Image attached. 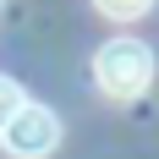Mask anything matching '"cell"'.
<instances>
[{
	"label": "cell",
	"instance_id": "4",
	"mask_svg": "<svg viewBox=\"0 0 159 159\" xmlns=\"http://www.w3.org/2000/svg\"><path fill=\"white\" fill-rule=\"evenodd\" d=\"M28 104V93H22V82L16 77H0V132H6V121H11L16 110Z\"/></svg>",
	"mask_w": 159,
	"mask_h": 159
},
{
	"label": "cell",
	"instance_id": "1",
	"mask_svg": "<svg viewBox=\"0 0 159 159\" xmlns=\"http://www.w3.org/2000/svg\"><path fill=\"white\" fill-rule=\"evenodd\" d=\"M154 49L143 44V39H132V33H121V39H104L93 55V82L99 93L115 99V104H132V99H143L148 88H154Z\"/></svg>",
	"mask_w": 159,
	"mask_h": 159
},
{
	"label": "cell",
	"instance_id": "2",
	"mask_svg": "<svg viewBox=\"0 0 159 159\" xmlns=\"http://www.w3.org/2000/svg\"><path fill=\"white\" fill-rule=\"evenodd\" d=\"M55 143H61V121H55L49 104H33V99L6 121V132H0V148L11 159H49Z\"/></svg>",
	"mask_w": 159,
	"mask_h": 159
},
{
	"label": "cell",
	"instance_id": "3",
	"mask_svg": "<svg viewBox=\"0 0 159 159\" xmlns=\"http://www.w3.org/2000/svg\"><path fill=\"white\" fill-rule=\"evenodd\" d=\"M99 16H110V22H143L154 11V0H93Z\"/></svg>",
	"mask_w": 159,
	"mask_h": 159
}]
</instances>
